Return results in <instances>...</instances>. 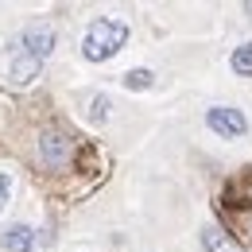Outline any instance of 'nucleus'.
<instances>
[{"instance_id": "obj_10", "label": "nucleus", "mask_w": 252, "mask_h": 252, "mask_svg": "<svg viewBox=\"0 0 252 252\" xmlns=\"http://www.w3.org/2000/svg\"><path fill=\"white\" fill-rule=\"evenodd\" d=\"M233 225H237V233L252 245V206L249 210H237V214H233Z\"/></svg>"}, {"instance_id": "obj_13", "label": "nucleus", "mask_w": 252, "mask_h": 252, "mask_svg": "<svg viewBox=\"0 0 252 252\" xmlns=\"http://www.w3.org/2000/svg\"><path fill=\"white\" fill-rule=\"evenodd\" d=\"M245 12H249V20H252V0H249V4H245Z\"/></svg>"}, {"instance_id": "obj_8", "label": "nucleus", "mask_w": 252, "mask_h": 252, "mask_svg": "<svg viewBox=\"0 0 252 252\" xmlns=\"http://www.w3.org/2000/svg\"><path fill=\"white\" fill-rule=\"evenodd\" d=\"M233 74L252 78V43H241V47L233 51Z\"/></svg>"}, {"instance_id": "obj_2", "label": "nucleus", "mask_w": 252, "mask_h": 252, "mask_svg": "<svg viewBox=\"0 0 252 252\" xmlns=\"http://www.w3.org/2000/svg\"><path fill=\"white\" fill-rule=\"evenodd\" d=\"M39 159L47 163V167H66L70 159H74V136H66L63 128H47L43 136H39Z\"/></svg>"}, {"instance_id": "obj_7", "label": "nucleus", "mask_w": 252, "mask_h": 252, "mask_svg": "<svg viewBox=\"0 0 252 252\" xmlns=\"http://www.w3.org/2000/svg\"><path fill=\"white\" fill-rule=\"evenodd\" d=\"M39 66H43V63H35V59H28V55H20V59L12 63V82H16V86H28L35 74H39Z\"/></svg>"}, {"instance_id": "obj_12", "label": "nucleus", "mask_w": 252, "mask_h": 252, "mask_svg": "<svg viewBox=\"0 0 252 252\" xmlns=\"http://www.w3.org/2000/svg\"><path fill=\"white\" fill-rule=\"evenodd\" d=\"M8 190H12V179H8V175H4V171H0V206H4V202H8Z\"/></svg>"}, {"instance_id": "obj_3", "label": "nucleus", "mask_w": 252, "mask_h": 252, "mask_svg": "<svg viewBox=\"0 0 252 252\" xmlns=\"http://www.w3.org/2000/svg\"><path fill=\"white\" fill-rule=\"evenodd\" d=\"M206 125L214 128L218 136H245L249 132V121H245V113L241 109H229V105H214V109H206Z\"/></svg>"}, {"instance_id": "obj_11", "label": "nucleus", "mask_w": 252, "mask_h": 252, "mask_svg": "<svg viewBox=\"0 0 252 252\" xmlns=\"http://www.w3.org/2000/svg\"><path fill=\"white\" fill-rule=\"evenodd\" d=\"M90 117H94V121H105V117H109V97H94V109H90Z\"/></svg>"}, {"instance_id": "obj_1", "label": "nucleus", "mask_w": 252, "mask_h": 252, "mask_svg": "<svg viewBox=\"0 0 252 252\" xmlns=\"http://www.w3.org/2000/svg\"><path fill=\"white\" fill-rule=\"evenodd\" d=\"M125 43H128V24H125V20H109V16H101V20H94V24L86 28L82 55H86L90 63H105V59H113Z\"/></svg>"}, {"instance_id": "obj_9", "label": "nucleus", "mask_w": 252, "mask_h": 252, "mask_svg": "<svg viewBox=\"0 0 252 252\" xmlns=\"http://www.w3.org/2000/svg\"><path fill=\"white\" fill-rule=\"evenodd\" d=\"M152 82H156L152 70H128V74H125V86H128V90H148Z\"/></svg>"}, {"instance_id": "obj_6", "label": "nucleus", "mask_w": 252, "mask_h": 252, "mask_svg": "<svg viewBox=\"0 0 252 252\" xmlns=\"http://www.w3.org/2000/svg\"><path fill=\"white\" fill-rule=\"evenodd\" d=\"M32 245H35L32 225H8L4 237H0V249L4 252H32Z\"/></svg>"}, {"instance_id": "obj_4", "label": "nucleus", "mask_w": 252, "mask_h": 252, "mask_svg": "<svg viewBox=\"0 0 252 252\" xmlns=\"http://www.w3.org/2000/svg\"><path fill=\"white\" fill-rule=\"evenodd\" d=\"M51 51H55V28L39 24V28H28V32L20 35V55H28L35 63H43Z\"/></svg>"}, {"instance_id": "obj_5", "label": "nucleus", "mask_w": 252, "mask_h": 252, "mask_svg": "<svg viewBox=\"0 0 252 252\" xmlns=\"http://www.w3.org/2000/svg\"><path fill=\"white\" fill-rule=\"evenodd\" d=\"M202 249H206V252H245V245H241L229 229L206 225V229H202Z\"/></svg>"}]
</instances>
